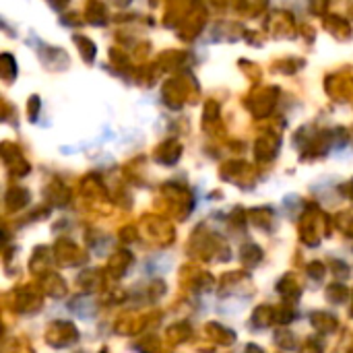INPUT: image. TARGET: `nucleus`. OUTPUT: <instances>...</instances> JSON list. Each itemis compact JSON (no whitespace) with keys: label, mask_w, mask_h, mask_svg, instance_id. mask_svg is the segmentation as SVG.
Here are the masks:
<instances>
[{"label":"nucleus","mask_w":353,"mask_h":353,"mask_svg":"<svg viewBox=\"0 0 353 353\" xmlns=\"http://www.w3.org/2000/svg\"><path fill=\"white\" fill-rule=\"evenodd\" d=\"M180 283L196 292H211L215 288L213 275L205 269H199V265H186L180 271Z\"/></svg>","instance_id":"nucleus-7"},{"label":"nucleus","mask_w":353,"mask_h":353,"mask_svg":"<svg viewBox=\"0 0 353 353\" xmlns=\"http://www.w3.org/2000/svg\"><path fill=\"white\" fill-rule=\"evenodd\" d=\"M347 353H353V347H352V350H350V352H347Z\"/></svg>","instance_id":"nucleus-37"},{"label":"nucleus","mask_w":353,"mask_h":353,"mask_svg":"<svg viewBox=\"0 0 353 353\" xmlns=\"http://www.w3.org/2000/svg\"><path fill=\"white\" fill-rule=\"evenodd\" d=\"M37 283H39V290L46 294V296H50V298H64L66 296V281L56 273V271H50V273H46V275H41L39 279H37Z\"/></svg>","instance_id":"nucleus-10"},{"label":"nucleus","mask_w":353,"mask_h":353,"mask_svg":"<svg viewBox=\"0 0 353 353\" xmlns=\"http://www.w3.org/2000/svg\"><path fill=\"white\" fill-rule=\"evenodd\" d=\"M163 292H165V285H163V281H153L147 294H149V298H151V300H157V298H159Z\"/></svg>","instance_id":"nucleus-32"},{"label":"nucleus","mask_w":353,"mask_h":353,"mask_svg":"<svg viewBox=\"0 0 353 353\" xmlns=\"http://www.w3.org/2000/svg\"><path fill=\"white\" fill-rule=\"evenodd\" d=\"M6 300H10L12 304V310L19 312V314H33V312H39L41 310V304H43V298H41V290L33 288V285H21V288H14Z\"/></svg>","instance_id":"nucleus-4"},{"label":"nucleus","mask_w":353,"mask_h":353,"mask_svg":"<svg viewBox=\"0 0 353 353\" xmlns=\"http://www.w3.org/2000/svg\"><path fill=\"white\" fill-rule=\"evenodd\" d=\"M300 240L302 244L314 248L321 244L323 236H329L331 234V219L321 213L316 207H310L302 213L300 217Z\"/></svg>","instance_id":"nucleus-2"},{"label":"nucleus","mask_w":353,"mask_h":353,"mask_svg":"<svg viewBox=\"0 0 353 353\" xmlns=\"http://www.w3.org/2000/svg\"><path fill=\"white\" fill-rule=\"evenodd\" d=\"M300 353H323V343L319 339H306L304 345L300 347Z\"/></svg>","instance_id":"nucleus-30"},{"label":"nucleus","mask_w":353,"mask_h":353,"mask_svg":"<svg viewBox=\"0 0 353 353\" xmlns=\"http://www.w3.org/2000/svg\"><path fill=\"white\" fill-rule=\"evenodd\" d=\"M277 339V345L281 347V350H296L298 347V341H296V337L290 333V331H279L277 335H275Z\"/></svg>","instance_id":"nucleus-26"},{"label":"nucleus","mask_w":353,"mask_h":353,"mask_svg":"<svg viewBox=\"0 0 353 353\" xmlns=\"http://www.w3.org/2000/svg\"><path fill=\"white\" fill-rule=\"evenodd\" d=\"M118 238H120V242H124V244L134 242V240H137V228H132V225H124V228L118 232Z\"/></svg>","instance_id":"nucleus-31"},{"label":"nucleus","mask_w":353,"mask_h":353,"mask_svg":"<svg viewBox=\"0 0 353 353\" xmlns=\"http://www.w3.org/2000/svg\"><path fill=\"white\" fill-rule=\"evenodd\" d=\"M246 221H250L252 225H256L261 230H269L273 223V213H271V209H250L246 213Z\"/></svg>","instance_id":"nucleus-20"},{"label":"nucleus","mask_w":353,"mask_h":353,"mask_svg":"<svg viewBox=\"0 0 353 353\" xmlns=\"http://www.w3.org/2000/svg\"><path fill=\"white\" fill-rule=\"evenodd\" d=\"M130 265H132V254H130L128 250H116V252L110 256V261H108V273H110L112 277L120 279V277L128 271Z\"/></svg>","instance_id":"nucleus-12"},{"label":"nucleus","mask_w":353,"mask_h":353,"mask_svg":"<svg viewBox=\"0 0 353 353\" xmlns=\"http://www.w3.org/2000/svg\"><path fill=\"white\" fill-rule=\"evenodd\" d=\"M52 256H54V252H50V248H46V246H37V248L33 250L29 269H31V273H33L37 279H39L41 275H46V273L52 271Z\"/></svg>","instance_id":"nucleus-11"},{"label":"nucleus","mask_w":353,"mask_h":353,"mask_svg":"<svg viewBox=\"0 0 353 353\" xmlns=\"http://www.w3.org/2000/svg\"><path fill=\"white\" fill-rule=\"evenodd\" d=\"M331 269H335L333 273H335L337 277H345V275H350V267H347V265H343V263H339V261H333V263H331Z\"/></svg>","instance_id":"nucleus-33"},{"label":"nucleus","mask_w":353,"mask_h":353,"mask_svg":"<svg viewBox=\"0 0 353 353\" xmlns=\"http://www.w3.org/2000/svg\"><path fill=\"white\" fill-rule=\"evenodd\" d=\"M310 323L314 327V331H319L321 335H331L337 331L339 327V321L337 316H333L331 312H325V310H319L310 316Z\"/></svg>","instance_id":"nucleus-14"},{"label":"nucleus","mask_w":353,"mask_h":353,"mask_svg":"<svg viewBox=\"0 0 353 353\" xmlns=\"http://www.w3.org/2000/svg\"><path fill=\"white\" fill-rule=\"evenodd\" d=\"M190 337H192V329H190L188 323H176V325H172V327L165 331V341H168L170 345L186 343Z\"/></svg>","instance_id":"nucleus-18"},{"label":"nucleus","mask_w":353,"mask_h":353,"mask_svg":"<svg viewBox=\"0 0 353 353\" xmlns=\"http://www.w3.org/2000/svg\"><path fill=\"white\" fill-rule=\"evenodd\" d=\"M2 353H35V352H33V347L27 343V339L14 337V339H8V341H4Z\"/></svg>","instance_id":"nucleus-24"},{"label":"nucleus","mask_w":353,"mask_h":353,"mask_svg":"<svg viewBox=\"0 0 353 353\" xmlns=\"http://www.w3.org/2000/svg\"><path fill=\"white\" fill-rule=\"evenodd\" d=\"M240 259H242L244 267L252 269L263 261V250L256 244H244L242 250H240Z\"/></svg>","instance_id":"nucleus-21"},{"label":"nucleus","mask_w":353,"mask_h":353,"mask_svg":"<svg viewBox=\"0 0 353 353\" xmlns=\"http://www.w3.org/2000/svg\"><path fill=\"white\" fill-rule=\"evenodd\" d=\"M163 199L168 205V215L176 219H186L194 207L192 194L180 186H163Z\"/></svg>","instance_id":"nucleus-5"},{"label":"nucleus","mask_w":353,"mask_h":353,"mask_svg":"<svg viewBox=\"0 0 353 353\" xmlns=\"http://www.w3.org/2000/svg\"><path fill=\"white\" fill-rule=\"evenodd\" d=\"M52 252H54V259L60 267H79L87 261L85 252L74 242L64 240V238L54 244Z\"/></svg>","instance_id":"nucleus-8"},{"label":"nucleus","mask_w":353,"mask_h":353,"mask_svg":"<svg viewBox=\"0 0 353 353\" xmlns=\"http://www.w3.org/2000/svg\"><path fill=\"white\" fill-rule=\"evenodd\" d=\"M277 292L288 300V302H296L302 296V283L294 273H288L279 283H277Z\"/></svg>","instance_id":"nucleus-15"},{"label":"nucleus","mask_w":353,"mask_h":353,"mask_svg":"<svg viewBox=\"0 0 353 353\" xmlns=\"http://www.w3.org/2000/svg\"><path fill=\"white\" fill-rule=\"evenodd\" d=\"M337 225H339V230H341L345 236H352L353 238V211L337 215Z\"/></svg>","instance_id":"nucleus-27"},{"label":"nucleus","mask_w":353,"mask_h":353,"mask_svg":"<svg viewBox=\"0 0 353 353\" xmlns=\"http://www.w3.org/2000/svg\"><path fill=\"white\" fill-rule=\"evenodd\" d=\"M246 353H265V352H263L259 345H248V347H246Z\"/></svg>","instance_id":"nucleus-34"},{"label":"nucleus","mask_w":353,"mask_h":353,"mask_svg":"<svg viewBox=\"0 0 353 353\" xmlns=\"http://www.w3.org/2000/svg\"><path fill=\"white\" fill-rule=\"evenodd\" d=\"M141 228H143L147 240H151L155 246H172L176 240L174 225L161 215H145L141 219Z\"/></svg>","instance_id":"nucleus-3"},{"label":"nucleus","mask_w":353,"mask_h":353,"mask_svg":"<svg viewBox=\"0 0 353 353\" xmlns=\"http://www.w3.org/2000/svg\"><path fill=\"white\" fill-rule=\"evenodd\" d=\"M350 314H352V316H353V304H352V308H350Z\"/></svg>","instance_id":"nucleus-35"},{"label":"nucleus","mask_w":353,"mask_h":353,"mask_svg":"<svg viewBox=\"0 0 353 353\" xmlns=\"http://www.w3.org/2000/svg\"><path fill=\"white\" fill-rule=\"evenodd\" d=\"M273 323H277V308L263 304V306H259V308L252 312V327H256V329H267V327H271Z\"/></svg>","instance_id":"nucleus-17"},{"label":"nucleus","mask_w":353,"mask_h":353,"mask_svg":"<svg viewBox=\"0 0 353 353\" xmlns=\"http://www.w3.org/2000/svg\"><path fill=\"white\" fill-rule=\"evenodd\" d=\"M79 341V329L68 321H56L46 329V343L54 350L70 347Z\"/></svg>","instance_id":"nucleus-6"},{"label":"nucleus","mask_w":353,"mask_h":353,"mask_svg":"<svg viewBox=\"0 0 353 353\" xmlns=\"http://www.w3.org/2000/svg\"><path fill=\"white\" fill-rule=\"evenodd\" d=\"M48 196H50V201H52L54 205H58V207H64V205L68 203V190H66L62 184H56L52 190H48Z\"/></svg>","instance_id":"nucleus-25"},{"label":"nucleus","mask_w":353,"mask_h":353,"mask_svg":"<svg viewBox=\"0 0 353 353\" xmlns=\"http://www.w3.org/2000/svg\"><path fill=\"white\" fill-rule=\"evenodd\" d=\"M137 350L141 353H170V350L165 347V343L155 337V335H149V337H143L139 343H137Z\"/></svg>","instance_id":"nucleus-22"},{"label":"nucleus","mask_w":353,"mask_h":353,"mask_svg":"<svg viewBox=\"0 0 353 353\" xmlns=\"http://www.w3.org/2000/svg\"><path fill=\"white\" fill-rule=\"evenodd\" d=\"M347 298H350V290H347L345 285H341V283H333V285H329V288H327V300H329L331 304L341 306V304H345V302H347Z\"/></svg>","instance_id":"nucleus-23"},{"label":"nucleus","mask_w":353,"mask_h":353,"mask_svg":"<svg viewBox=\"0 0 353 353\" xmlns=\"http://www.w3.org/2000/svg\"><path fill=\"white\" fill-rule=\"evenodd\" d=\"M77 283L83 292L91 294V292H99L103 288V273L99 269H89V271H83L79 277H77Z\"/></svg>","instance_id":"nucleus-16"},{"label":"nucleus","mask_w":353,"mask_h":353,"mask_svg":"<svg viewBox=\"0 0 353 353\" xmlns=\"http://www.w3.org/2000/svg\"><path fill=\"white\" fill-rule=\"evenodd\" d=\"M205 333H207V335L211 337V341H215L217 345L228 347V345H234V343H236V333H234L232 329L219 325V323H207Z\"/></svg>","instance_id":"nucleus-13"},{"label":"nucleus","mask_w":353,"mask_h":353,"mask_svg":"<svg viewBox=\"0 0 353 353\" xmlns=\"http://www.w3.org/2000/svg\"><path fill=\"white\" fill-rule=\"evenodd\" d=\"M99 353H108V350H101V352H99Z\"/></svg>","instance_id":"nucleus-36"},{"label":"nucleus","mask_w":353,"mask_h":353,"mask_svg":"<svg viewBox=\"0 0 353 353\" xmlns=\"http://www.w3.org/2000/svg\"><path fill=\"white\" fill-rule=\"evenodd\" d=\"M308 275H310L312 279L321 281V279L327 275V269H325V265H323V263H319V261H316V263H310V265H308Z\"/></svg>","instance_id":"nucleus-29"},{"label":"nucleus","mask_w":353,"mask_h":353,"mask_svg":"<svg viewBox=\"0 0 353 353\" xmlns=\"http://www.w3.org/2000/svg\"><path fill=\"white\" fill-rule=\"evenodd\" d=\"M4 203H6V211H19V209H23L25 205H29V192L25 190V188H10L8 192H6V199H4Z\"/></svg>","instance_id":"nucleus-19"},{"label":"nucleus","mask_w":353,"mask_h":353,"mask_svg":"<svg viewBox=\"0 0 353 353\" xmlns=\"http://www.w3.org/2000/svg\"><path fill=\"white\" fill-rule=\"evenodd\" d=\"M147 327H149V316H139L134 312L122 314L114 323V331L122 337H134V335L143 333Z\"/></svg>","instance_id":"nucleus-9"},{"label":"nucleus","mask_w":353,"mask_h":353,"mask_svg":"<svg viewBox=\"0 0 353 353\" xmlns=\"http://www.w3.org/2000/svg\"><path fill=\"white\" fill-rule=\"evenodd\" d=\"M188 252L192 256H199L203 261H219L217 254H223L225 259H230V248L225 244V240L215 234V232H209L205 225H201L192 238H190V244H188Z\"/></svg>","instance_id":"nucleus-1"},{"label":"nucleus","mask_w":353,"mask_h":353,"mask_svg":"<svg viewBox=\"0 0 353 353\" xmlns=\"http://www.w3.org/2000/svg\"><path fill=\"white\" fill-rule=\"evenodd\" d=\"M294 319H296V310L292 308V302H288L283 308H279V310H277V323L288 325V323H292Z\"/></svg>","instance_id":"nucleus-28"}]
</instances>
